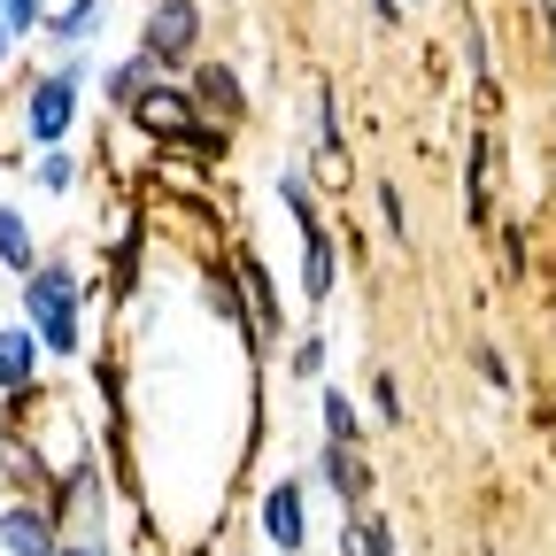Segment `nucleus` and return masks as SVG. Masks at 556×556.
<instances>
[{
  "mask_svg": "<svg viewBox=\"0 0 556 556\" xmlns=\"http://www.w3.org/2000/svg\"><path fill=\"white\" fill-rule=\"evenodd\" d=\"M503 263L526 278V225H503Z\"/></svg>",
  "mask_w": 556,
  "mask_h": 556,
  "instance_id": "bb28decb",
  "label": "nucleus"
},
{
  "mask_svg": "<svg viewBox=\"0 0 556 556\" xmlns=\"http://www.w3.org/2000/svg\"><path fill=\"white\" fill-rule=\"evenodd\" d=\"M131 116H139V124H148L155 139H178V131L193 124V101H186L178 86H163V78H155L148 93H139V101H131Z\"/></svg>",
  "mask_w": 556,
  "mask_h": 556,
  "instance_id": "6e6552de",
  "label": "nucleus"
},
{
  "mask_svg": "<svg viewBox=\"0 0 556 556\" xmlns=\"http://www.w3.org/2000/svg\"><path fill=\"white\" fill-rule=\"evenodd\" d=\"M340 556H402V541H394V526L379 510H364V518L340 526Z\"/></svg>",
  "mask_w": 556,
  "mask_h": 556,
  "instance_id": "9b49d317",
  "label": "nucleus"
},
{
  "mask_svg": "<svg viewBox=\"0 0 556 556\" xmlns=\"http://www.w3.org/2000/svg\"><path fill=\"white\" fill-rule=\"evenodd\" d=\"M31 178H39L47 193H70V186H78V155H70V148H39Z\"/></svg>",
  "mask_w": 556,
  "mask_h": 556,
  "instance_id": "6ab92c4d",
  "label": "nucleus"
},
{
  "mask_svg": "<svg viewBox=\"0 0 556 556\" xmlns=\"http://www.w3.org/2000/svg\"><path fill=\"white\" fill-rule=\"evenodd\" d=\"M317 148H325V163H332V170L348 163V124H340V101H332V86H317Z\"/></svg>",
  "mask_w": 556,
  "mask_h": 556,
  "instance_id": "a211bd4d",
  "label": "nucleus"
},
{
  "mask_svg": "<svg viewBox=\"0 0 556 556\" xmlns=\"http://www.w3.org/2000/svg\"><path fill=\"white\" fill-rule=\"evenodd\" d=\"M16 47H24V39H16V31H9V24H0V62H9V54H16Z\"/></svg>",
  "mask_w": 556,
  "mask_h": 556,
  "instance_id": "cd10ccee",
  "label": "nucleus"
},
{
  "mask_svg": "<svg viewBox=\"0 0 556 556\" xmlns=\"http://www.w3.org/2000/svg\"><path fill=\"white\" fill-rule=\"evenodd\" d=\"M0 503H9V456H0Z\"/></svg>",
  "mask_w": 556,
  "mask_h": 556,
  "instance_id": "c756f323",
  "label": "nucleus"
},
{
  "mask_svg": "<svg viewBox=\"0 0 556 556\" xmlns=\"http://www.w3.org/2000/svg\"><path fill=\"white\" fill-rule=\"evenodd\" d=\"M70 533H62V510L39 503V495H9L0 503V556H54Z\"/></svg>",
  "mask_w": 556,
  "mask_h": 556,
  "instance_id": "7ed1b4c3",
  "label": "nucleus"
},
{
  "mask_svg": "<svg viewBox=\"0 0 556 556\" xmlns=\"http://www.w3.org/2000/svg\"><path fill=\"white\" fill-rule=\"evenodd\" d=\"M317 479L332 486L340 518H364V510H371V464H364V448H340V441H325V456H317Z\"/></svg>",
  "mask_w": 556,
  "mask_h": 556,
  "instance_id": "39448f33",
  "label": "nucleus"
},
{
  "mask_svg": "<svg viewBox=\"0 0 556 556\" xmlns=\"http://www.w3.org/2000/svg\"><path fill=\"white\" fill-rule=\"evenodd\" d=\"M255 533H263L278 556H302V548H309V526H302V479H278L270 495H263Z\"/></svg>",
  "mask_w": 556,
  "mask_h": 556,
  "instance_id": "423d86ee",
  "label": "nucleus"
},
{
  "mask_svg": "<svg viewBox=\"0 0 556 556\" xmlns=\"http://www.w3.org/2000/svg\"><path fill=\"white\" fill-rule=\"evenodd\" d=\"M294 371H302V379L325 371V332H302V340H294Z\"/></svg>",
  "mask_w": 556,
  "mask_h": 556,
  "instance_id": "b1692460",
  "label": "nucleus"
},
{
  "mask_svg": "<svg viewBox=\"0 0 556 556\" xmlns=\"http://www.w3.org/2000/svg\"><path fill=\"white\" fill-rule=\"evenodd\" d=\"M0 24H9L16 39H31V31H47V0H0Z\"/></svg>",
  "mask_w": 556,
  "mask_h": 556,
  "instance_id": "412c9836",
  "label": "nucleus"
},
{
  "mask_svg": "<svg viewBox=\"0 0 556 556\" xmlns=\"http://www.w3.org/2000/svg\"><path fill=\"white\" fill-rule=\"evenodd\" d=\"M0 263H9L16 278L39 263V240H31V217H24V208L16 201H0Z\"/></svg>",
  "mask_w": 556,
  "mask_h": 556,
  "instance_id": "f8f14e48",
  "label": "nucleus"
},
{
  "mask_svg": "<svg viewBox=\"0 0 556 556\" xmlns=\"http://www.w3.org/2000/svg\"><path fill=\"white\" fill-rule=\"evenodd\" d=\"M240 287H248V302H255V332H278V294H270V270H263L255 248H240Z\"/></svg>",
  "mask_w": 556,
  "mask_h": 556,
  "instance_id": "dca6fc26",
  "label": "nucleus"
},
{
  "mask_svg": "<svg viewBox=\"0 0 556 556\" xmlns=\"http://www.w3.org/2000/svg\"><path fill=\"white\" fill-rule=\"evenodd\" d=\"M278 201H287V208H294V225H302V232H317V201H309V178H302L294 163H287V170H278Z\"/></svg>",
  "mask_w": 556,
  "mask_h": 556,
  "instance_id": "aec40b11",
  "label": "nucleus"
},
{
  "mask_svg": "<svg viewBox=\"0 0 556 556\" xmlns=\"http://www.w3.org/2000/svg\"><path fill=\"white\" fill-rule=\"evenodd\" d=\"M317 417H325V441H340V448H356V441H364V417H356V402H348L340 387L317 394Z\"/></svg>",
  "mask_w": 556,
  "mask_h": 556,
  "instance_id": "f3484780",
  "label": "nucleus"
},
{
  "mask_svg": "<svg viewBox=\"0 0 556 556\" xmlns=\"http://www.w3.org/2000/svg\"><path fill=\"white\" fill-rule=\"evenodd\" d=\"M371 402H379V426H402V387H394V371L371 379Z\"/></svg>",
  "mask_w": 556,
  "mask_h": 556,
  "instance_id": "4be33fe9",
  "label": "nucleus"
},
{
  "mask_svg": "<svg viewBox=\"0 0 556 556\" xmlns=\"http://www.w3.org/2000/svg\"><path fill=\"white\" fill-rule=\"evenodd\" d=\"M371 9H379L387 24H402V0H371Z\"/></svg>",
  "mask_w": 556,
  "mask_h": 556,
  "instance_id": "c85d7f7f",
  "label": "nucleus"
},
{
  "mask_svg": "<svg viewBox=\"0 0 556 556\" xmlns=\"http://www.w3.org/2000/svg\"><path fill=\"white\" fill-rule=\"evenodd\" d=\"M155 78H163V70H155V62H148V54H124V62H116V70H109V78H101V93H109V101H116V109H131V101H139V93H148V86H155Z\"/></svg>",
  "mask_w": 556,
  "mask_h": 556,
  "instance_id": "2eb2a0df",
  "label": "nucleus"
},
{
  "mask_svg": "<svg viewBox=\"0 0 556 556\" xmlns=\"http://www.w3.org/2000/svg\"><path fill=\"white\" fill-rule=\"evenodd\" d=\"M379 217H387V232H394V240H409V208H402V186H379Z\"/></svg>",
  "mask_w": 556,
  "mask_h": 556,
  "instance_id": "5701e85b",
  "label": "nucleus"
},
{
  "mask_svg": "<svg viewBox=\"0 0 556 556\" xmlns=\"http://www.w3.org/2000/svg\"><path fill=\"white\" fill-rule=\"evenodd\" d=\"M54 556H116V548H109V541H101V533H70V541H62V548H54Z\"/></svg>",
  "mask_w": 556,
  "mask_h": 556,
  "instance_id": "a878e982",
  "label": "nucleus"
},
{
  "mask_svg": "<svg viewBox=\"0 0 556 556\" xmlns=\"http://www.w3.org/2000/svg\"><path fill=\"white\" fill-rule=\"evenodd\" d=\"M193 47H201V9H193V0H155V9H148V39H139V54H148L155 70H178Z\"/></svg>",
  "mask_w": 556,
  "mask_h": 556,
  "instance_id": "20e7f679",
  "label": "nucleus"
},
{
  "mask_svg": "<svg viewBox=\"0 0 556 556\" xmlns=\"http://www.w3.org/2000/svg\"><path fill=\"white\" fill-rule=\"evenodd\" d=\"M86 278L70 270V263H31L24 270V325H31V340L47 348V356H78L86 348Z\"/></svg>",
  "mask_w": 556,
  "mask_h": 556,
  "instance_id": "f257e3e1",
  "label": "nucleus"
},
{
  "mask_svg": "<svg viewBox=\"0 0 556 556\" xmlns=\"http://www.w3.org/2000/svg\"><path fill=\"white\" fill-rule=\"evenodd\" d=\"M471 364L486 371V387H503V394H510V364H503V356H495V348H486V340L471 348Z\"/></svg>",
  "mask_w": 556,
  "mask_h": 556,
  "instance_id": "393cba45",
  "label": "nucleus"
},
{
  "mask_svg": "<svg viewBox=\"0 0 556 556\" xmlns=\"http://www.w3.org/2000/svg\"><path fill=\"white\" fill-rule=\"evenodd\" d=\"M39 364H47V348L31 340V325H0V394H31L39 387Z\"/></svg>",
  "mask_w": 556,
  "mask_h": 556,
  "instance_id": "0eeeda50",
  "label": "nucleus"
},
{
  "mask_svg": "<svg viewBox=\"0 0 556 556\" xmlns=\"http://www.w3.org/2000/svg\"><path fill=\"white\" fill-rule=\"evenodd\" d=\"M86 54H62L54 70H39V78L24 86V139H31V148H62V139H70V124H78V86H86Z\"/></svg>",
  "mask_w": 556,
  "mask_h": 556,
  "instance_id": "f03ea898",
  "label": "nucleus"
},
{
  "mask_svg": "<svg viewBox=\"0 0 556 556\" xmlns=\"http://www.w3.org/2000/svg\"><path fill=\"white\" fill-rule=\"evenodd\" d=\"M101 16H109V0H62V9L47 16V39L78 54V47H86V39L101 31Z\"/></svg>",
  "mask_w": 556,
  "mask_h": 556,
  "instance_id": "1a4fd4ad",
  "label": "nucleus"
},
{
  "mask_svg": "<svg viewBox=\"0 0 556 556\" xmlns=\"http://www.w3.org/2000/svg\"><path fill=\"white\" fill-rule=\"evenodd\" d=\"M332 270H340V255H332L325 225L302 232V294H309V302H332Z\"/></svg>",
  "mask_w": 556,
  "mask_h": 556,
  "instance_id": "ddd939ff",
  "label": "nucleus"
},
{
  "mask_svg": "<svg viewBox=\"0 0 556 556\" xmlns=\"http://www.w3.org/2000/svg\"><path fill=\"white\" fill-rule=\"evenodd\" d=\"M186 101H193V109H208V116H240V109H248V101H240V78H232L225 62H201Z\"/></svg>",
  "mask_w": 556,
  "mask_h": 556,
  "instance_id": "9d476101",
  "label": "nucleus"
},
{
  "mask_svg": "<svg viewBox=\"0 0 556 556\" xmlns=\"http://www.w3.org/2000/svg\"><path fill=\"white\" fill-rule=\"evenodd\" d=\"M495 217V139L471 131V225Z\"/></svg>",
  "mask_w": 556,
  "mask_h": 556,
  "instance_id": "4468645a",
  "label": "nucleus"
}]
</instances>
